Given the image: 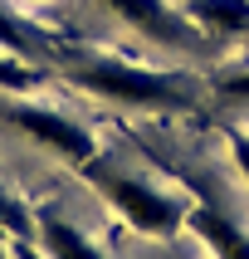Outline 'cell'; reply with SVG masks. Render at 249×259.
<instances>
[{"label":"cell","instance_id":"3957f363","mask_svg":"<svg viewBox=\"0 0 249 259\" xmlns=\"http://www.w3.org/2000/svg\"><path fill=\"white\" fill-rule=\"evenodd\" d=\"M0 122L15 127L20 137H29L34 147L54 152V157L69 161V166H83V161L98 157L93 132H88L78 117L49 108V103H20V93H5V98H0Z\"/></svg>","mask_w":249,"mask_h":259},{"label":"cell","instance_id":"9c48e42d","mask_svg":"<svg viewBox=\"0 0 249 259\" xmlns=\"http://www.w3.org/2000/svg\"><path fill=\"white\" fill-rule=\"evenodd\" d=\"M34 83H39V73L29 69L20 54H5L0 49V93H29Z\"/></svg>","mask_w":249,"mask_h":259},{"label":"cell","instance_id":"52a82bcc","mask_svg":"<svg viewBox=\"0 0 249 259\" xmlns=\"http://www.w3.org/2000/svg\"><path fill=\"white\" fill-rule=\"evenodd\" d=\"M186 20L201 34L220 39H249V0H186Z\"/></svg>","mask_w":249,"mask_h":259},{"label":"cell","instance_id":"30bf717a","mask_svg":"<svg viewBox=\"0 0 249 259\" xmlns=\"http://www.w3.org/2000/svg\"><path fill=\"white\" fill-rule=\"evenodd\" d=\"M0 49H5V54L29 59V34L20 29V20H15L10 10H0Z\"/></svg>","mask_w":249,"mask_h":259},{"label":"cell","instance_id":"7c38bea8","mask_svg":"<svg viewBox=\"0 0 249 259\" xmlns=\"http://www.w3.org/2000/svg\"><path fill=\"white\" fill-rule=\"evenodd\" d=\"M220 93H225V98H249V69L230 73V78L220 83Z\"/></svg>","mask_w":249,"mask_h":259},{"label":"cell","instance_id":"ba28073f","mask_svg":"<svg viewBox=\"0 0 249 259\" xmlns=\"http://www.w3.org/2000/svg\"><path fill=\"white\" fill-rule=\"evenodd\" d=\"M25 235H34V220H29V210L10 191L0 186V240H25Z\"/></svg>","mask_w":249,"mask_h":259},{"label":"cell","instance_id":"5bb4252c","mask_svg":"<svg viewBox=\"0 0 249 259\" xmlns=\"http://www.w3.org/2000/svg\"><path fill=\"white\" fill-rule=\"evenodd\" d=\"M0 259H10V245H5V240H0Z\"/></svg>","mask_w":249,"mask_h":259},{"label":"cell","instance_id":"277c9868","mask_svg":"<svg viewBox=\"0 0 249 259\" xmlns=\"http://www.w3.org/2000/svg\"><path fill=\"white\" fill-rule=\"evenodd\" d=\"M103 10H113L132 34H142L146 44L157 49H171V54H190L201 49L205 34L186 20V10H176L171 0H98Z\"/></svg>","mask_w":249,"mask_h":259},{"label":"cell","instance_id":"4fadbf2b","mask_svg":"<svg viewBox=\"0 0 249 259\" xmlns=\"http://www.w3.org/2000/svg\"><path fill=\"white\" fill-rule=\"evenodd\" d=\"M10 259H44V249L25 235V240H10Z\"/></svg>","mask_w":249,"mask_h":259},{"label":"cell","instance_id":"8992f818","mask_svg":"<svg viewBox=\"0 0 249 259\" xmlns=\"http://www.w3.org/2000/svg\"><path fill=\"white\" fill-rule=\"evenodd\" d=\"M29 240L44 249V259H108L73 220L59 215V210H34V235H29Z\"/></svg>","mask_w":249,"mask_h":259},{"label":"cell","instance_id":"8fae6325","mask_svg":"<svg viewBox=\"0 0 249 259\" xmlns=\"http://www.w3.org/2000/svg\"><path fill=\"white\" fill-rule=\"evenodd\" d=\"M225 147H230L234 171L244 176V186H249V132H244V127H230V132H225Z\"/></svg>","mask_w":249,"mask_h":259},{"label":"cell","instance_id":"6da1fadb","mask_svg":"<svg viewBox=\"0 0 249 259\" xmlns=\"http://www.w3.org/2000/svg\"><path fill=\"white\" fill-rule=\"evenodd\" d=\"M64 78L88 98L132 108V113H186V108H195V88L186 78L142 69V64H127V59H108V54L64 69Z\"/></svg>","mask_w":249,"mask_h":259},{"label":"cell","instance_id":"7a4b0ae2","mask_svg":"<svg viewBox=\"0 0 249 259\" xmlns=\"http://www.w3.org/2000/svg\"><path fill=\"white\" fill-rule=\"evenodd\" d=\"M78 171H83V181L108 201V210H113L127 230L146 235V240H171V235L186 230V210L190 205L181 201V196H171V191H157L137 171H122V166H113V161H103V157L83 161Z\"/></svg>","mask_w":249,"mask_h":259},{"label":"cell","instance_id":"5b68a950","mask_svg":"<svg viewBox=\"0 0 249 259\" xmlns=\"http://www.w3.org/2000/svg\"><path fill=\"white\" fill-rule=\"evenodd\" d=\"M186 230L205 245L210 259H249V230L234 225L225 210L215 205H190L186 210Z\"/></svg>","mask_w":249,"mask_h":259}]
</instances>
